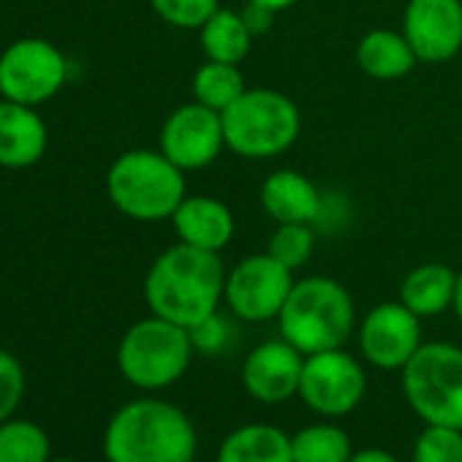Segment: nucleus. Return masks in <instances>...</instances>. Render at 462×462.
<instances>
[{
    "label": "nucleus",
    "mask_w": 462,
    "mask_h": 462,
    "mask_svg": "<svg viewBox=\"0 0 462 462\" xmlns=\"http://www.w3.org/2000/svg\"><path fill=\"white\" fill-rule=\"evenodd\" d=\"M226 273L220 254L177 243L150 264L144 302L152 316L190 329L217 313L226 291Z\"/></svg>",
    "instance_id": "obj_1"
},
{
    "label": "nucleus",
    "mask_w": 462,
    "mask_h": 462,
    "mask_svg": "<svg viewBox=\"0 0 462 462\" xmlns=\"http://www.w3.org/2000/svg\"><path fill=\"white\" fill-rule=\"evenodd\" d=\"M196 448L190 416L158 397L125 402L104 430L106 462H193Z\"/></svg>",
    "instance_id": "obj_2"
},
{
    "label": "nucleus",
    "mask_w": 462,
    "mask_h": 462,
    "mask_svg": "<svg viewBox=\"0 0 462 462\" xmlns=\"http://www.w3.org/2000/svg\"><path fill=\"white\" fill-rule=\"evenodd\" d=\"M281 337L305 356L343 348L354 332L356 310L348 289L327 275L294 281V289L275 319Z\"/></svg>",
    "instance_id": "obj_3"
},
{
    "label": "nucleus",
    "mask_w": 462,
    "mask_h": 462,
    "mask_svg": "<svg viewBox=\"0 0 462 462\" xmlns=\"http://www.w3.org/2000/svg\"><path fill=\"white\" fill-rule=\"evenodd\" d=\"M106 193L117 212L131 220H171L185 193V171L161 150H128L106 174Z\"/></svg>",
    "instance_id": "obj_4"
},
{
    "label": "nucleus",
    "mask_w": 462,
    "mask_h": 462,
    "mask_svg": "<svg viewBox=\"0 0 462 462\" xmlns=\"http://www.w3.org/2000/svg\"><path fill=\"white\" fill-rule=\"evenodd\" d=\"M226 150L248 161L283 155L302 131L297 104L273 88H248L223 115Z\"/></svg>",
    "instance_id": "obj_5"
},
{
    "label": "nucleus",
    "mask_w": 462,
    "mask_h": 462,
    "mask_svg": "<svg viewBox=\"0 0 462 462\" xmlns=\"http://www.w3.org/2000/svg\"><path fill=\"white\" fill-rule=\"evenodd\" d=\"M193 354L196 348L185 327L150 313L125 329L117 346V367L131 386L161 392L185 375Z\"/></svg>",
    "instance_id": "obj_6"
},
{
    "label": "nucleus",
    "mask_w": 462,
    "mask_h": 462,
    "mask_svg": "<svg viewBox=\"0 0 462 462\" xmlns=\"http://www.w3.org/2000/svg\"><path fill=\"white\" fill-rule=\"evenodd\" d=\"M402 373V394L424 424L462 430V348L421 343Z\"/></svg>",
    "instance_id": "obj_7"
},
{
    "label": "nucleus",
    "mask_w": 462,
    "mask_h": 462,
    "mask_svg": "<svg viewBox=\"0 0 462 462\" xmlns=\"http://www.w3.org/2000/svg\"><path fill=\"white\" fill-rule=\"evenodd\" d=\"M69 79L66 55L47 39H20L0 52V98L42 106Z\"/></svg>",
    "instance_id": "obj_8"
},
{
    "label": "nucleus",
    "mask_w": 462,
    "mask_h": 462,
    "mask_svg": "<svg viewBox=\"0 0 462 462\" xmlns=\"http://www.w3.org/2000/svg\"><path fill=\"white\" fill-rule=\"evenodd\" d=\"M294 289V273L270 254H254L226 273L223 302L248 324L273 321L281 316Z\"/></svg>",
    "instance_id": "obj_9"
},
{
    "label": "nucleus",
    "mask_w": 462,
    "mask_h": 462,
    "mask_svg": "<svg viewBox=\"0 0 462 462\" xmlns=\"http://www.w3.org/2000/svg\"><path fill=\"white\" fill-rule=\"evenodd\" d=\"M367 392L365 367L343 348L305 356L300 394L302 402L327 419L348 416L359 408Z\"/></svg>",
    "instance_id": "obj_10"
},
{
    "label": "nucleus",
    "mask_w": 462,
    "mask_h": 462,
    "mask_svg": "<svg viewBox=\"0 0 462 462\" xmlns=\"http://www.w3.org/2000/svg\"><path fill=\"white\" fill-rule=\"evenodd\" d=\"M158 150L182 171L207 169L226 150V134H223L220 112L201 106L199 101L177 106L163 120Z\"/></svg>",
    "instance_id": "obj_11"
},
{
    "label": "nucleus",
    "mask_w": 462,
    "mask_h": 462,
    "mask_svg": "<svg viewBox=\"0 0 462 462\" xmlns=\"http://www.w3.org/2000/svg\"><path fill=\"white\" fill-rule=\"evenodd\" d=\"M421 343V319L402 302H381L359 324V351L378 370H402Z\"/></svg>",
    "instance_id": "obj_12"
},
{
    "label": "nucleus",
    "mask_w": 462,
    "mask_h": 462,
    "mask_svg": "<svg viewBox=\"0 0 462 462\" xmlns=\"http://www.w3.org/2000/svg\"><path fill=\"white\" fill-rule=\"evenodd\" d=\"M402 36L419 63H446L462 50V0H408Z\"/></svg>",
    "instance_id": "obj_13"
},
{
    "label": "nucleus",
    "mask_w": 462,
    "mask_h": 462,
    "mask_svg": "<svg viewBox=\"0 0 462 462\" xmlns=\"http://www.w3.org/2000/svg\"><path fill=\"white\" fill-rule=\"evenodd\" d=\"M302 367H305V354L281 337V340L259 343L245 356L240 375L245 392L254 400L264 405H278L300 394Z\"/></svg>",
    "instance_id": "obj_14"
},
{
    "label": "nucleus",
    "mask_w": 462,
    "mask_h": 462,
    "mask_svg": "<svg viewBox=\"0 0 462 462\" xmlns=\"http://www.w3.org/2000/svg\"><path fill=\"white\" fill-rule=\"evenodd\" d=\"M171 226L180 243L209 254H220L235 237V215L215 196H185Z\"/></svg>",
    "instance_id": "obj_15"
},
{
    "label": "nucleus",
    "mask_w": 462,
    "mask_h": 462,
    "mask_svg": "<svg viewBox=\"0 0 462 462\" xmlns=\"http://www.w3.org/2000/svg\"><path fill=\"white\" fill-rule=\"evenodd\" d=\"M47 152V123L36 106L0 98V166L28 169Z\"/></svg>",
    "instance_id": "obj_16"
},
{
    "label": "nucleus",
    "mask_w": 462,
    "mask_h": 462,
    "mask_svg": "<svg viewBox=\"0 0 462 462\" xmlns=\"http://www.w3.org/2000/svg\"><path fill=\"white\" fill-rule=\"evenodd\" d=\"M259 196H262L264 212L275 223H313L324 207V199L316 182L297 169L273 171L264 180Z\"/></svg>",
    "instance_id": "obj_17"
},
{
    "label": "nucleus",
    "mask_w": 462,
    "mask_h": 462,
    "mask_svg": "<svg viewBox=\"0 0 462 462\" xmlns=\"http://www.w3.org/2000/svg\"><path fill=\"white\" fill-rule=\"evenodd\" d=\"M457 273L448 264L427 262L413 267L400 286V302L419 319H432L454 305Z\"/></svg>",
    "instance_id": "obj_18"
},
{
    "label": "nucleus",
    "mask_w": 462,
    "mask_h": 462,
    "mask_svg": "<svg viewBox=\"0 0 462 462\" xmlns=\"http://www.w3.org/2000/svg\"><path fill=\"white\" fill-rule=\"evenodd\" d=\"M356 63H359L365 77L378 79V82H394V79L408 77L416 69L419 58L411 50L402 31L397 33L389 28H378V31H370L359 42Z\"/></svg>",
    "instance_id": "obj_19"
},
{
    "label": "nucleus",
    "mask_w": 462,
    "mask_h": 462,
    "mask_svg": "<svg viewBox=\"0 0 462 462\" xmlns=\"http://www.w3.org/2000/svg\"><path fill=\"white\" fill-rule=\"evenodd\" d=\"M217 462H294L291 435L264 421L243 424L223 438Z\"/></svg>",
    "instance_id": "obj_20"
},
{
    "label": "nucleus",
    "mask_w": 462,
    "mask_h": 462,
    "mask_svg": "<svg viewBox=\"0 0 462 462\" xmlns=\"http://www.w3.org/2000/svg\"><path fill=\"white\" fill-rule=\"evenodd\" d=\"M199 42L207 60L217 63H235L240 66L251 55L254 33L248 31L245 20L235 9H217L201 28Z\"/></svg>",
    "instance_id": "obj_21"
},
{
    "label": "nucleus",
    "mask_w": 462,
    "mask_h": 462,
    "mask_svg": "<svg viewBox=\"0 0 462 462\" xmlns=\"http://www.w3.org/2000/svg\"><path fill=\"white\" fill-rule=\"evenodd\" d=\"M193 101H199L201 106H209L215 112H226L231 104H235L248 88L243 79L240 66L235 63H217V60H204L196 74H193Z\"/></svg>",
    "instance_id": "obj_22"
},
{
    "label": "nucleus",
    "mask_w": 462,
    "mask_h": 462,
    "mask_svg": "<svg viewBox=\"0 0 462 462\" xmlns=\"http://www.w3.org/2000/svg\"><path fill=\"white\" fill-rule=\"evenodd\" d=\"M351 454H354L351 435L332 421L308 424L291 435L294 462H348Z\"/></svg>",
    "instance_id": "obj_23"
},
{
    "label": "nucleus",
    "mask_w": 462,
    "mask_h": 462,
    "mask_svg": "<svg viewBox=\"0 0 462 462\" xmlns=\"http://www.w3.org/2000/svg\"><path fill=\"white\" fill-rule=\"evenodd\" d=\"M0 462H50V435L28 419L0 424Z\"/></svg>",
    "instance_id": "obj_24"
},
{
    "label": "nucleus",
    "mask_w": 462,
    "mask_h": 462,
    "mask_svg": "<svg viewBox=\"0 0 462 462\" xmlns=\"http://www.w3.org/2000/svg\"><path fill=\"white\" fill-rule=\"evenodd\" d=\"M313 251H316V235L310 223H275V231L267 245V254L275 262L297 273L310 262Z\"/></svg>",
    "instance_id": "obj_25"
},
{
    "label": "nucleus",
    "mask_w": 462,
    "mask_h": 462,
    "mask_svg": "<svg viewBox=\"0 0 462 462\" xmlns=\"http://www.w3.org/2000/svg\"><path fill=\"white\" fill-rule=\"evenodd\" d=\"M413 462H462V430L424 424L413 440Z\"/></svg>",
    "instance_id": "obj_26"
},
{
    "label": "nucleus",
    "mask_w": 462,
    "mask_h": 462,
    "mask_svg": "<svg viewBox=\"0 0 462 462\" xmlns=\"http://www.w3.org/2000/svg\"><path fill=\"white\" fill-rule=\"evenodd\" d=\"M150 6L166 25L199 31L220 9V0H150Z\"/></svg>",
    "instance_id": "obj_27"
},
{
    "label": "nucleus",
    "mask_w": 462,
    "mask_h": 462,
    "mask_svg": "<svg viewBox=\"0 0 462 462\" xmlns=\"http://www.w3.org/2000/svg\"><path fill=\"white\" fill-rule=\"evenodd\" d=\"M25 394V370L20 359L0 348V424L14 416Z\"/></svg>",
    "instance_id": "obj_28"
},
{
    "label": "nucleus",
    "mask_w": 462,
    "mask_h": 462,
    "mask_svg": "<svg viewBox=\"0 0 462 462\" xmlns=\"http://www.w3.org/2000/svg\"><path fill=\"white\" fill-rule=\"evenodd\" d=\"M188 332H190L193 348L199 354H217V351L226 348V340H228V327H226V321L217 313H212L201 324L190 327Z\"/></svg>",
    "instance_id": "obj_29"
},
{
    "label": "nucleus",
    "mask_w": 462,
    "mask_h": 462,
    "mask_svg": "<svg viewBox=\"0 0 462 462\" xmlns=\"http://www.w3.org/2000/svg\"><path fill=\"white\" fill-rule=\"evenodd\" d=\"M240 14H243L248 31L254 33V39L270 33V28H273V23H275V17H278L275 12H270V9H264V6H256V4H245V9H243Z\"/></svg>",
    "instance_id": "obj_30"
},
{
    "label": "nucleus",
    "mask_w": 462,
    "mask_h": 462,
    "mask_svg": "<svg viewBox=\"0 0 462 462\" xmlns=\"http://www.w3.org/2000/svg\"><path fill=\"white\" fill-rule=\"evenodd\" d=\"M348 462H397V457L392 454V451H386V448H359V451H354L351 454V459Z\"/></svg>",
    "instance_id": "obj_31"
},
{
    "label": "nucleus",
    "mask_w": 462,
    "mask_h": 462,
    "mask_svg": "<svg viewBox=\"0 0 462 462\" xmlns=\"http://www.w3.org/2000/svg\"><path fill=\"white\" fill-rule=\"evenodd\" d=\"M248 4H256V6H264V9H270V12L281 14V12L291 9L294 4H300V0H248Z\"/></svg>",
    "instance_id": "obj_32"
},
{
    "label": "nucleus",
    "mask_w": 462,
    "mask_h": 462,
    "mask_svg": "<svg viewBox=\"0 0 462 462\" xmlns=\"http://www.w3.org/2000/svg\"><path fill=\"white\" fill-rule=\"evenodd\" d=\"M454 316L459 319L462 324V273H457V291H454V305H451Z\"/></svg>",
    "instance_id": "obj_33"
},
{
    "label": "nucleus",
    "mask_w": 462,
    "mask_h": 462,
    "mask_svg": "<svg viewBox=\"0 0 462 462\" xmlns=\"http://www.w3.org/2000/svg\"><path fill=\"white\" fill-rule=\"evenodd\" d=\"M50 462H77V459H66V457H63V459H50Z\"/></svg>",
    "instance_id": "obj_34"
}]
</instances>
